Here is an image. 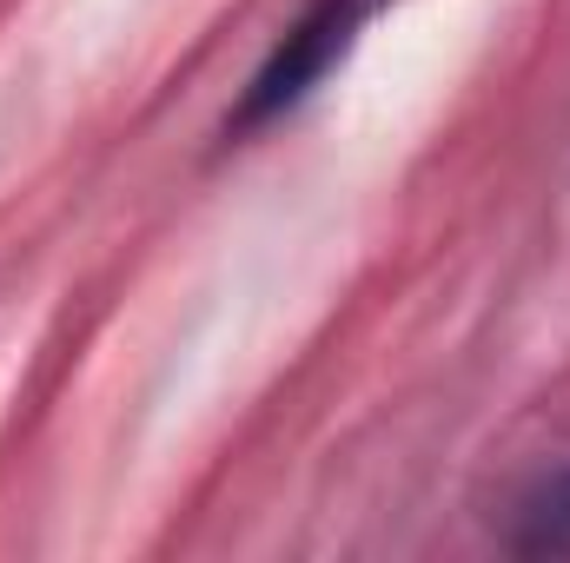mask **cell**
<instances>
[{"mask_svg": "<svg viewBox=\"0 0 570 563\" xmlns=\"http://www.w3.org/2000/svg\"><path fill=\"white\" fill-rule=\"evenodd\" d=\"M564 544H570V471L531 497V531H524V551H564Z\"/></svg>", "mask_w": 570, "mask_h": 563, "instance_id": "cell-2", "label": "cell"}, {"mask_svg": "<svg viewBox=\"0 0 570 563\" xmlns=\"http://www.w3.org/2000/svg\"><path fill=\"white\" fill-rule=\"evenodd\" d=\"M372 7H379V0H312V7L285 27L279 47L266 53V67L253 73V87H246L233 127L246 134V127H259V120H279L285 107H298V100L352 53V40H358V27L372 20Z\"/></svg>", "mask_w": 570, "mask_h": 563, "instance_id": "cell-1", "label": "cell"}]
</instances>
